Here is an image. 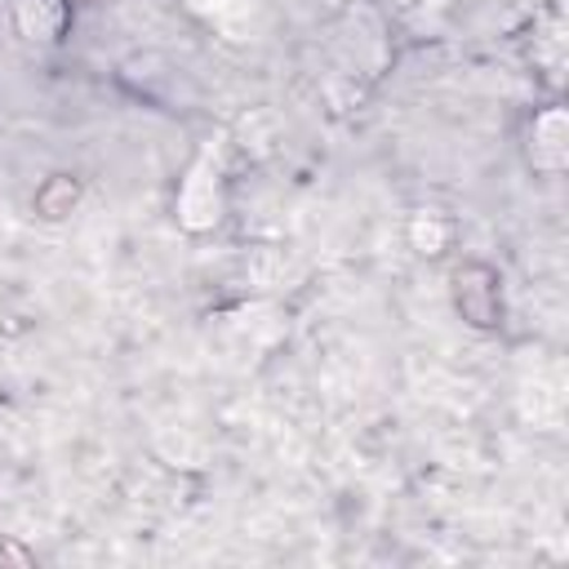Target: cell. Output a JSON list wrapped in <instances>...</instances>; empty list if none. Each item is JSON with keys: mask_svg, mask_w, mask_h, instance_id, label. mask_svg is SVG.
I'll return each mask as SVG.
<instances>
[{"mask_svg": "<svg viewBox=\"0 0 569 569\" xmlns=\"http://www.w3.org/2000/svg\"><path fill=\"white\" fill-rule=\"evenodd\" d=\"M453 307L471 329H493L502 325V289L498 271L489 262H462L453 271Z\"/></svg>", "mask_w": 569, "mask_h": 569, "instance_id": "6da1fadb", "label": "cell"}, {"mask_svg": "<svg viewBox=\"0 0 569 569\" xmlns=\"http://www.w3.org/2000/svg\"><path fill=\"white\" fill-rule=\"evenodd\" d=\"M76 200H80V182L71 173H53L44 187H36V213L49 218V222L67 218L76 209Z\"/></svg>", "mask_w": 569, "mask_h": 569, "instance_id": "3957f363", "label": "cell"}, {"mask_svg": "<svg viewBox=\"0 0 569 569\" xmlns=\"http://www.w3.org/2000/svg\"><path fill=\"white\" fill-rule=\"evenodd\" d=\"M13 27L27 40H58L67 27V4L62 0H18L13 4Z\"/></svg>", "mask_w": 569, "mask_h": 569, "instance_id": "7a4b0ae2", "label": "cell"}]
</instances>
